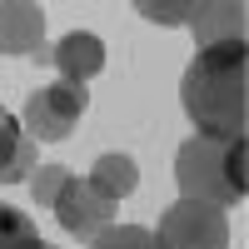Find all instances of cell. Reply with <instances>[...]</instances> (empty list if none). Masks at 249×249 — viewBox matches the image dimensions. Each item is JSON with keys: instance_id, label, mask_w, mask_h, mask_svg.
Listing matches in <instances>:
<instances>
[{"instance_id": "10", "label": "cell", "mask_w": 249, "mask_h": 249, "mask_svg": "<svg viewBox=\"0 0 249 249\" xmlns=\"http://www.w3.org/2000/svg\"><path fill=\"white\" fill-rule=\"evenodd\" d=\"M90 249H164V244L144 224H110V230H100L90 239Z\"/></svg>"}, {"instance_id": "16", "label": "cell", "mask_w": 249, "mask_h": 249, "mask_svg": "<svg viewBox=\"0 0 249 249\" xmlns=\"http://www.w3.org/2000/svg\"><path fill=\"white\" fill-rule=\"evenodd\" d=\"M45 249H50V244H45Z\"/></svg>"}, {"instance_id": "12", "label": "cell", "mask_w": 249, "mask_h": 249, "mask_svg": "<svg viewBox=\"0 0 249 249\" xmlns=\"http://www.w3.org/2000/svg\"><path fill=\"white\" fill-rule=\"evenodd\" d=\"M135 10L150 20V25H195L199 0H140Z\"/></svg>"}, {"instance_id": "8", "label": "cell", "mask_w": 249, "mask_h": 249, "mask_svg": "<svg viewBox=\"0 0 249 249\" xmlns=\"http://www.w3.org/2000/svg\"><path fill=\"white\" fill-rule=\"evenodd\" d=\"M190 30H195L199 45H214V40H244V5H230V0H219V5H199Z\"/></svg>"}, {"instance_id": "4", "label": "cell", "mask_w": 249, "mask_h": 249, "mask_svg": "<svg viewBox=\"0 0 249 249\" xmlns=\"http://www.w3.org/2000/svg\"><path fill=\"white\" fill-rule=\"evenodd\" d=\"M90 105V90L85 85H70V80H55V85H40L25 100V135L40 140H65L75 130V120L85 115Z\"/></svg>"}, {"instance_id": "11", "label": "cell", "mask_w": 249, "mask_h": 249, "mask_svg": "<svg viewBox=\"0 0 249 249\" xmlns=\"http://www.w3.org/2000/svg\"><path fill=\"white\" fill-rule=\"evenodd\" d=\"M0 249H45V239L35 234V224L25 210L0 204Z\"/></svg>"}, {"instance_id": "6", "label": "cell", "mask_w": 249, "mask_h": 249, "mask_svg": "<svg viewBox=\"0 0 249 249\" xmlns=\"http://www.w3.org/2000/svg\"><path fill=\"white\" fill-rule=\"evenodd\" d=\"M50 65L60 70V80L85 85V80H95L105 70V40L95 30H70V35H60L50 45Z\"/></svg>"}, {"instance_id": "15", "label": "cell", "mask_w": 249, "mask_h": 249, "mask_svg": "<svg viewBox=\"0 0 249 249\" xmlns=\"http://www.w3.org/2000/svg\"><path fill=\"white\" fill-rule=\"evenodd\" d=\"M20 135H25V130H20V120H15V115H10L5 105H0V170H5V164H10V155H15Z\"/></svg>"}, {"instance_id": "1", "label": "cell", "mask_w": 249, "mask_h": 249, "mask_svg": "<svg viewBox=\"0 0 249 249\" xmlns=\"http://www.w3.org/2000/svg\"><path fill=\"white\" fill-rule=\"evenodd\" d=\"M184 115L199 135H224L234 140L244 135V115H249V50L244 40H214L199 45L190 70H184Z\"/></svg>"}, {"instance_id": "2", "label": "cell", "mask_w": 249, "mask_h": 249, "mask_svg": "<svg viewBox=\"0 0 249 249\" xmlns=\"http://www.w3.org/2000/svg\"><path fill=\"white\" fill-rule=\"evenodd\" d=\"M249 144L244 135L224 140V135H190L175 155V179H179V199H204L230 210L249 195Z\"/></svg>"}, {"instance_id": "5", "label": "cell", "mask_w": 249, "mask_h": 249, "mask_svg": "<svg viewBox=\"0 0 249 249\" xmlns=\"http://www.w3.org/2000/svg\"><path fill=\"white\" fill-rule=\"evenodd\" d=\"M115 204H120V199H105L90 179H75V175H70L50 210H55V219H60V230H65V234H75V239L90 244L100 230H110V224H115Z\"/></svg>"}, {"instance_id": "7", "label": "cell", "mask_w": 249, "mask_h": 249, "mask_svg": "<svg viewBox=\"0 0 249 249\" xmlns=\"http://www.w3.org/2000/svg\"><path fill=\"white\" fill-rule=\"evenodd\" d=\"M45 45V10L30 0H0V55H35Z\"/></svg>"}, {"instance_id": "14", "label": "cell", "mask_w": 249, "mask_h": 249, "mask_svg": "<svg viewBox=\"0 0 249 249\" xmlns=\"http://www.w3.org/2000/svg\"><path fill=\"white\" fill-rule=\"evenodd\" d=\"M30 175H35V140H30V135H20L15 155H10V164L0 170V184H25Z\"/></svg>"}, {"instance_id": "9", "label": "cell", "mask_w": 249, "mask_h": 249, "mask_svg": "<svg viewBox=\"0 0 249 249\" xmlns=\"http://www.w3.org/2000/svg\"><path fill=\"white\" fill-rule=\"evenodd\" d=\"M90 184H95L105 199H124V195L140 184V164H135L130 155H120V150H115V155H100L95 170H90Z\"/></svg>"}, {"instance_id": "3", "label": "cell", "mask_w": 249, "mask_h": 249, "mask_svg": "<svg viewBox=\"0 0 249 249\" xmlns=\"http://www.w3.org/2000/svg\"><path fill=\"white\" fill-rule=\"evenodd\" d=\"M160 244L164 249H230V219L219 204L204 199H175L160 214Z\"/></svg>"}, {"instance_id": "13", "label": "cell", "mask_w": 249, "mask_h": 249, "mask_svg": "<svg viewBox=\"0 0 249 249\" xmlns=\"http://www.w3.org/2000/svg\"><path fill=\"white\" fill-rule=\"evenodd\" d=\"M65 179H70V170H65V164H35L30 190H35V204H40V210H50V204H55V195L65 190Z\"/></svg>"}]
</instances>
